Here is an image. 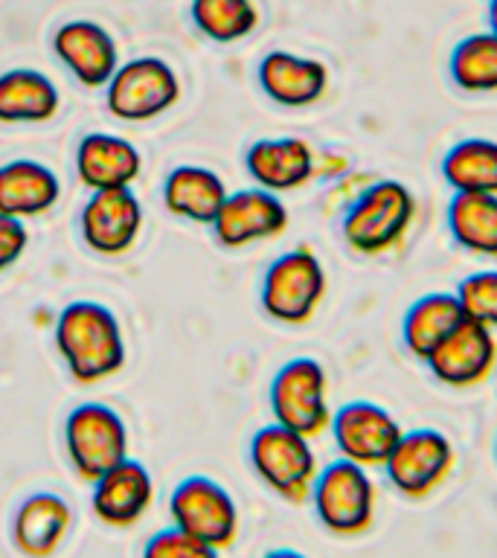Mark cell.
I'll use <instances>...</instances> for the list:
<instances>
[{
	"label": "cell",
	"mask_w": 497,
	"mask_h": 558,
	"mask_svg": "<svg viewBox=\"0 0 497 558\" xmlns=\"http://www.w3.org/2000/svg\"><path fill=\"white\" fill-rule=\"evenodd\" d=\"M308 500L317 523L338 538L364 535L378 512V488L369 469L340 457L329 465H320Z\"/></svg>",
	"instance_id": "3957f363"
},
{
	"label": "cell",
	"mask_w": 497,
	"mask_h": 558,
	"mask_svg": "<svg viewBox=\"0 0 497 558\" xmlns=\"http://www.w3.org/2000/svg\"><path fill=\"white\" fill-rule=\"evenodd\" d=\"M169 518L174 530L213 549L233 547L239 538V506L218 480L192 474L169 495Z\"/></svg>",
	"instance_id": "9c48e42d"
},
{
	"label": "cell",
	"mask_w": 497,
	"mask_h": 558,
	"mask_svg": "<svg viewBox=\"0 0 497 558\" xmlns=\"http://www.w3.org/2000/svg\"><path fill=\"white\" fill-rule=\"evenodd\" d=\"M451 82L462 94H497V35H465L448 61Z\"/></svg>",
	"instance_id": "83f0119b"
},
{
	"label": "cell",
	"mask_w": 497,
	"mask_h": 558,
	"mask_svg": "<svg viewBox=\"0 0 497 558\" xmlns=\"http://www.w3.org/2000/svg\"><path fill=\"white\" fill-rule=\"evenodd\" d=\"M73 530V509L56 492H33L17 504L9 538L24 558H50Z\"/></svg>",
	"instance_id": "ffe728a7"
},
{
	"label": "cell",
	"mask_w": 497,
	"mask_h": 558,
	"mask_svg": "<svg viewBox=\"0 0 497 558\" xmlns=\"http://www.w3.org/2000/svg\"><path fill=\"white\" fill-rule=\"evenodd\" d=\"M262 558H308V556H305V553H300V549L279 547V549H270V553H265Z\"/></svg>",
	"instance_id": "1f68e13d"
},
{
	"label": "cell",
	"mask_w": 497,
	"mask_h": 558,
	"mask_svg": "<svg viewBox=\"0 0 497 558\" xmlns=\"http://www.w3.org/2000/svg\"><path fill=\"white\" fill-rule=\"evenodd\" d=\"M56 352L73 381L99 384L125 366V335L120 317L96 300H73L52 326Z\"/></svg>",
	"instance_id": "6da1fadb"
},
{
	"label": "cell",
	"mask_w": 497,
	"mask_h": 558,
	"mask_svg": "<svg viewBox=\"0 0 497 558\" xmlns=\"http://www.w3.org/2000/svg\"><path fill=\"white\" fill-rule=\"evenodd\" d=\"M453 294L460 300L465 320L497 331V268L469 274Z\"/></svg>",
	"instance_id": "f1b7e54d"
},
{
	"label": "cell",
	"mask_w": 497,
	"mask_h": 558,
	"mask_svg": "<svg viewBox=\"0 0 497 558\" xmlns=\"http://www.w3.org/2000/svg\"><path fill=\"white\" fill-rule=\"evenodd\" d=\"M268 404L274 422L294 434L317 439L329 430L331 399L329 373L317 357H291L279 366L268 390Z\"/></svg>",
	"instance_id": "8992f818"
},
{
	"label": "cell",
	"mask_w": 497,
	"mask_h": 558,
	"mask_svg": "<svg viewBox=\"0 0 497 558\" xmlns=\"http://www.w3.org/2000/svg\"><path fill=\"white\" fill-rule=\"evenodd\" d=\"M244 172L259 190L288 195L317 178V151L303 137H262L244 151Z\"/></svg>",
	"instance_id": "2e32d148"
},
{
	"label": "cell",
	"mask_w": 497,
	"mask_h": 558,
	"mask_svg": "<svg viewBox=\"0 0 497 558\" xmlns=\"http://www.w3.org/2000/svg\"><path fill=\"white\" fill-rule=\"evenodd\" d=\"M129 425L102 401H82L64 418V448L78 477L94 483L129 457Z\"/></svg>",
	"instance_id": "ba28073f"
},
{
	"label": "cell",
	"mask_w": 497,
	"mask_h": 558,
	"mask_svg": "<svg viewBox=\"0 0 497 558\" xmlns=\"http://www.w3.org/2000/svg\"><path fill=\"white\" fill-rule=\"evenodd\" d=\"M419 216L416 195L401 181L381 178L357 192L340 221L349 251L357 256H384L396 251Z\"/></svg>",
	"instance_id": "7a4b0ae2"
},
{
	"label": "cell",
	"mask_w": 497,
	"mask_h": 558,
	"mask_svg": "<svg viewBox=\"0 0 497 558\" xmlns=\"http://www.w3.org/2000/svg\"><path fill=\"white\" fill-rule=\"evenodd\" d=\"M143 225L146 213L134 190L90 192L78 216L82 242L99 256H125L140 242Z\"/></svg>",
	"instance_id": "4fadbf2b"
},
{
	"label": "cell",
	"mask_w": 497,
	"mask_h": 558,
	"mask_svg": "<svg viewBox=\"0 0 497 558\" xmlns=\"http://www.w3.org/2000/svg\"><path fill=\"white\" fill-rule=\"evenodd\" d=\"M495 453H497V448H495Z\"/></svg>",
	"instance_id": "e575fe53"
},
{
	"label": "cell",
	"mask_w": 497,
	"mask_h": 558,
	"mask_svg": "<svg viewBox=\"0 0 497 558\" xmlns=\"http://www.w3.org/2000/svg\"><path fill=\"white\" fill-rule=\"evenodd\" d=\"M52 52L82 87L99 90L120 68V47L102 24L76 17L52 33Z\"/></svg>",
	"instance_id": "9a60e30c"
},
{
	"label": "cell",
	"mask_w": 497,
	"mask_h": 558,
	"mask_svg": "<svg viewBox=\"0 0 497 558\" xmlns=\"http://www.w3.org/2000/svg\"><path fill=\"white\" fill-rule=\"evenodd\" d=\"M445 221L457 247L480 259H497V195L453 192Z\"/></svg>",
	"instance_id": "d4e9b609"
},
{
	"label": "cell",
	"mask_w": 497,
	"mask_h": 558,
	"mask_svg": "<svg viewBox=\"0 0 497 558\" xmlns=\"http://www.w3.org/2000/svg\"><path fill=\"white\" fill-rule=\"evenodd\" d=\"M253 474L259 483L288 504H303L312 495L320 460L308 436L270 422L259 427L247 448Z\"/></svg>",
	"instance_id": "5b68a950"
},
{
	"label": "cell",
	"mask_w": 497,
	"mask_h": 558,
	"mask_svg": "<svg viewBox=\"0 0 497 558\" xmlns=\"http://www.w3.org/2000/svg\"><path fill=\"white\" fill-rule=\"evenodd\" d=\"M140 558H221V553L207 547V544H201V541L190 538V535H183L181 530L169 526V530L155 532L146 541Z\"/></svg>",
	"instance_id": "f546056e"
},
{
	"label": "cell",
	"mask_w": 497,
	"mask_h": 558,
	"mask_svg": "<svg viewBox=\"0 0 497 558\" xmlns=\"http://www.w3.org/2000/svg\"><path fill=\"white\" fill-rule=\"evenodd\" d=\"M59 108V87L41 70L12 68L0 73V122L3 125L50 122Z\"/></svg>",
	"instance_id": "603a6c76"
},
{
	"label": "cell",
	"mask_w": 497,
	"mask_h": 558,
	"mask_svg": "<svg viewBox=\"0 0 497 558\" xmlns=\"http://www.w3.org/2000/svg\"><path fill=\"white\" fill-rule=\"evenodd\" d=\"M462 320H465V314H462L460 300L453 291H431V294L419 296L401 320L404 349L419 361H427Z\"/></svg>",
	"instance_id": "cb8c5ba5"
},
{
	"label": "cell",
	"mask_w": 497,
	"mask_h": 558,
	"mask_svg": "<svg viewBox=\"0 0 497 558\" xmlns=\"http://www.w3.org/2000/svg\"><path fill=\"white\" fill-rule=\"evenodd\" d=\"M155 500V480L140 460L125 457L94 480L90 488V509L105 526L129 530L146 518Z\"/></svg>",
	"instance_id": "ac0fdd59"
},
{
	"label": "cell",
	"mask_w": 497,
	"mask_h": 558,
	"mask_svg": "<svg viewBox=\"0 0 497 558\" xmlns=\"http://www.w3.org/2000/svg\"><path fill=\"white\" fill-rule=\"evenodd\" d=\"M331 442L340 460L364 469H381L396 442L404 434L399 418L375 401H347L331 413Z\"/></svg>",
	"instance_id": "8fae6325"
},
{
	"label": "cell",
	"mask_w": 497,
	"mask_h": 558,
	"mask_svg": "<svg viewBox=\"0 0 497 558\" xmlns=\"http://www.w3.org/2000/svg\"><path fill=\"white\" fill-rule=\"evenodd\" d=\"M495 378H497V373H495Z\"/></svg>",
	"instance_id": "836d02e7"
},
{
	"label": "cell",
	"mask_w": 497,
	"mask_h": 558,
	"mask_svg": "<svg viewBox=\"0 0 497 558\" xmlns=\"http://www.w3.org/2000/svg\"><path fill=\"white\" fill-rule=\"evenodd\" d=\"M76 178L90 192L131 190L143 172V155L131 140L111 131H90L76 146Z\"/></svg>",
	"instance_id": "d6986e66"
},
{
	"label": "cell",
	"mask_w": 497,
	"mask_h": 558,
	"mask_svg": "<svg viewBox=\"0 0 497 558\" xmlns=\"http://www.w3.org/2000/svg\"><path fill=\"white\" fill-rule=\"evenodd\" d=\"M488 33L497 35V0H488Z\"/></svg>",
	"instance_id": "d6a6232c"
},
{
	"label": "cell",
	"mask_w": 497,
	"mask_h": 558,
	"mask_svg": "<svg viewBox=\"0 0 497 558\" xmlns=\"http://www.w3.org/2000/svg\"><path fill=\"white\" fill-rule=\"evenodd\" d=\"M329 291V274L312 247L279 253L262 274V312L282 326H303L317 314Z\"/></svg>",
	"instance_id": "277c9868"
},
{
	"label": "cell",
	"mask_w": 497,
	"mask_h": 558,
	"mask_svg": "<svg viewBox=\"0 0 497 558\" xmlns=\"http://www.w3.org/2000/svg\"><path fill=\"white\" fill-rule=\"evenodd\" d=\"M436 381L451 390H471L497 373V331L462 320L425 361Z\"/></svg>",
	"instance_id": "5bb4252c"
},
{
	"label": "cell",
	"mask_w": 497,
	"mask_h": 558,
	"mask_svg": "<svg viewBox=\"0 0 497 558\" xmlns=\"http://www.w3.org/2000/svg\"><path fill=\"white\" fill-rule=\"evenodd\" d=\"M160 198L169 216L190 221V225H213V218L227 198V183L207 166L183 163L166 174Z\"/></svg>",
	"instance_id": "7402d4cb"
},
{
	"label": "cell",
	"mask_w": 497,
	"mask_h": 558,
	"mask_svg": "<svg viewBox=\"0 0 497 558\" xmlns=\"http://www.w3.org/2000/svg\"><path fill=\"white\" fill-rule=\"evenodd\" d=\"M291 225L282 195L251 186V190L227 192L225 204L213 218V239L227 251H242L251 244L274 242Z\"/></svg>",
	"instance_id": "7c38bea8"
},
{
	"label": "cell",
	"mask_w": 497,
	"mask_h": 558,
	"mask_svg": "<svg viewBox=\"0 0 497 558\" xmlns=\"http://www.w3.org/2000/svg\"><path fill=\"white\" fill-rule=\"evenodd\" d=\"M61 198L59 174L38 160H9L0 166V216L38 218Z\"/></svg>",
	"instance_id": "44dd1931"
},
{
	"label": "cell",
	"mask_w": 497,
	"mask_h": 558,
	"mask_svg": "<svg viewBox=\"0 0 497 558\" xmlns=\"http://www.w3.org/2000/svg\"><path fill=\"white\" fill-rule=\"evenodd\" d=\"M457 451L453 442L436 427L404 430L384 462V477L401 497L422 500L431 497L453 474Z\"/></svg>",
	"instance_id": "30bf717a"
},
{
	"label": "cell",
	"mask_w": 497,
	"mask_h": 558,
	"mask_svg": "<svg viewBox=\"0 0 497 558\" xmlns=\"http://www.w3.org/2000/svg\"><path fill=\"white\" fill-rule=\"evenodd\" d=\"M29 247V230L17 218L0 216V274H7Z\"/></svg>",
	"instance_id": "4dcf8cb0"
},
{
	"label": "cell",
	"mask_w": 497,
	"mask_h": 558,
	"mask_svg": "<svg viewBox=\"0 0 497 558\" xmlns=\"http://www.w3.org/2000/svg\"><path fill=\"white\" fill-rule=\"evenodd\" d=\"M439 172L451 192L497 195V140L465 137L453 143L445 151Z\"/></svg>",
	"instance_id": "484cf974"
},
{
	"label": "cell",
	"mask_w": 497,
	"mask_h": 558,
	"mask_svg": "<svg viewBox=\"0 0 497 558\" xmlns=\"http://www.w3.org/2000/svg\"><path fill=\"white\" fill-rule=\"evenodd\" d=\"M262 94L279 108H312L329 94V68L320 59L291 50H270L256 68Z\"/></svg>",
	"instance_id": "e0dca14e"
},
{
	"label": "cell",
	"mask_w": 497,
	"mask_h": 558,
	"mask_svg": "<svg viewBox=\"0 0 497 558\" xmlns=\"http://www.w3.org/2000/svg\"><path fill=\"white\" fill-rule=\"evenodd\" d=\"M181 102V76L160 56L122 61L105 85V108L120 122H151Z\"/></svg>",
	"instance_id": "52a82bcc"
},
{
	"label": "cell",
	"mask_w": 497,
	"mask_h": 558,
	"mask_svg": "<svg viewBox=\"0 0 497 558\" xmlns=\"http://www.w3.org/2000/svg\"><path fill=\"white\" fill-rule=\"evenodd\" d=\"M190 17L195 29L216 44L244 41L262 21L256 0H192Z\"/></svg>",
	"instance_id": "4316f807"
}]
</instances>
